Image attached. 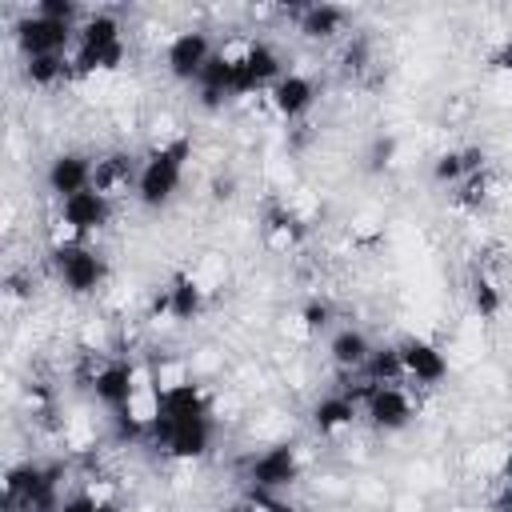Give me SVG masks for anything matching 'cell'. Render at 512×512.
I'll return each mask as SVG.
<instances>
[{"label": "cell", "mask_w": 512, "mask_h": 512, "mask_svg": "<svg viewBox=\"0 0 512 512\" xmlns=\"http://www.w3.org/2000/svg\"><path fill=\"white\" fill-rule=\"evenodd\" d=\"M500 480L504 484H512V440L504 444V452H500Z\"/></svg>", "instance_id": "obj_32"}, {"label": "cell", "mask_w": 512, "mask_h": 512, "mask_svg": "<svg viewBox=\"0 0 512 512\" xmlns=\"http://www.w3.org/2000/svg\"><path fill=\"white\" fill-rule=\"evenodd\" d=\"M492 512H512V484L500 480V488H496V496H492Z\"/></svg>", "instance_id": "obj_31"}, {"label": "cell", "mask_w": 512, "mask_h": 512, "mask_svg": "<svg viewBox=\"0 0 512 512\" xmlns=\"http://www.w3.org/2000/svg\"><path fill=\"white\" fill-rule=\"evenodd\" d=\"M400 360H404V380L416 384V388H436L448 380V352L436 344V340H424V336H408L400 344Z\"/></svg>", "instance_id": "obj_14"}, {"label": "cell", "mask_w": 512, "mask_h": 512, "mask_svg": "<svg viewBox=\"0 0 512 512\" xmlns=\"http://www.w3.org/2000/svg\"><path fill=\"white\" fill-rule=\"evenodd\" d=\"M112 212H116V200H108L96 188H84V192H76V196H68V200L56 204V220H64L84 240H92L96 232H104L112 224Z\"/></svg>", "instance_id": "obj_13"}, {"label": "cell", "mask_w": 512, "mask_h": 512, "mask_svg": "<svg viewBox=\"0 0 512 512\" xmlns=\"http://www.w3.org/2000/svg\"><path fill=\"white\" fill-rule=\"evenodd\" d=\"M220 52L236 60V96H252V92L268 96V88L284 76L280 52L264 40H236V44H224Z\"/></svg>", "instance_id": "obj_6"}, {"label": "cell", "mask_w": 512, "mask_h": 512, "mask_svg": "<svg viewBox=\"0 0 512 512\" xmlns=\"http://www.w3.org/2000/svg\"><path fill=\"white\" fill-rule=\"evenodd\" d=\"M36 12H40V16H48V20L72 24V28H80V20H84L76 0H40V4H36Z\"/></svg>", "instance_id": "obj_28"}, {"label": "cell", "mask_w": 512, "mask_h": 512, "mask_svg": "<svg viewBox=\"0 0 512 512\" xmlns=\"http://www.w3.org/2000/svg\"><path fill=\"white\" fill-rule=\"evenodd\" d=\"M488 68H492V72H500V76H512V36H504V40L492 48Z\"/></svg>", "instance_id": "obj_30"}, {"label": "cell", "mask_w": 512, "mask_h": 512, "mask_svg": "<svg viewBox=\"0 0 512 512\" xmlns=\"http://www.w3.org/2000/svg\"><path fill=\"white\" fill-rule=\"evenodd\" d=\"M472 172H484V152L480 148H452V152H440L432 160V180L448 184V188H456Z\"/></svg>", "instance_id": "obj_21"}, {"label": "cell", "mask_w": 512, "mask_h": 512, "mask_svg": "<svg viewBox=\"0 0 512 512\" xmlns=\"http://www.w3.org/2000/svg\"><path fill=\"white\" fill-rule=\"evenodd\" d=\"M292 328H296V336H320V332H328L332 328V304L328 300H308L296 316H292Z\"/></svg>", "instance_id": "obj_25"}, {"label": "cell", "mask_w": 512, "mask_h": 512, "mask_svg": "<svg viewBox=\"0 0 512 512\" xmlns=\"http://www.w3.org/2000/svg\"><path fill=\"white\" fill-rule=\"evenodd\" d=\"M372 340L360 332V328H336L332 336H328V360L340 368V372H364V364H368V356H372Z\"/></svg>", "instance_id": "obj_20"}, {"label": "cell", "mask_w": 512, "mask_h": 512, "mask_svg": "<svg viewBox=\"0 0 512 512\" xmlns=\"http://www.w3.org/2000/svg\"><path fill=\"white\" fill-rule=\"evenodd\" d=\"M192 156V140L184 132H168L152 144V152L140 160V180H136V204L140 208H168L184 184V168Z\"/></svg>", "instance_id": "obj_1"}, {"label": "cell", "mask_w": 512, "mask_h": 512, "mask_svg": "<svg viewBox=\"0 0 512 512\" xmlns=\"http://www.w3.org/2000/svg\"><path fill=\"white\" fill-rule=\"evenodd\" d=\"M300 472H304V456H300L296 444H272V448L256 452L252 464H248L252 492H260V496H272V492L292 488L300 480Z\"/></svg>", "instance_id": "obj_10"}, {"label": "cell", "mask_w": 512, "mask_h": 512, "mask_svg": "<svg viewBox=\"0 0 512 512\" xmlns=\"http://www.w3.org/2000/svg\"><path fill=\"white\" fill-rule=\"evenodd\" d=\"M68 76H76L72 52H68V56H32V60H24V80H28L32 88H56V84H64Z\"/></svg>", "instance_id": "obj_23"}, {"label": "cell", "mask_w": 512, "mask_h": 512, "mask_svg": "<svg viewBox=\"0 0 512 512\" xmlns=\"http://www.w3.org/2000/svg\"><path fill=\"white\" fill-rule=\"evenodd\" d=\"M140 388H156V376L144 372V368H136L132 360H120V356H108L100 364V372L92 376V384H88V392L96 396V404H104L108 412L128 408Z\"/></svg>", "instance_id": "obj_7"}, {"label": "cell", "mask_w": 512, "mask_h": 512, "mask_svg": "<svg viewBox=\"0 0 512 512\" xmlns=\"http://www.w3.org/2000/svg\"><path fill=\"white\" fill-rule=\"evenodd\" d=\"M300 236H304V224H300L288 208H272V212L264 216V244H268V248L288 252V248L300 244Z\"/></svg>", "instance_id": "obj_24"}, {"label": "cell", "mask_w": 512, "mask_h": 512, "mask_svg": "<svg viewBox=\"0 0 512 512\" xmlns=\"http://www.w3.org/2000/svg\"><path fill=\"white\" fill-rule=\"evenodd\" d=\"M484 200H488V176L484 172H472L456 184V204L460 208H480Z\"/></svg>", "instance_id": "obj_26"}, {"label": "cell", "mask_w": 512, "mask_h": 512, "mask_svg": "<svg viewBox=\"0 0 512 512\" xmlns=\"http://www.w3.org/2000/svg\"><path fill=\"white\" fill-rule=\"evenodd\" d=\"M60 472L48 464H12L4 472V512H56L60 508Z\"/></svg>", "instance_id": "obj_3"}, {"label": "cell", "mask_w": 512, "mask_h": 512, "mask_svg": "<svg viewBox=\"0 0 512 512\" xmlns=\"http://www.w3.org/2000/svg\"><path fill=\"white\" fill-rule=\"evenodd\" d=\"M92 172H96V156L76 152V148H64V152H56V156L48 160V168H44V188H48V192L56 196V204H60V200H68V196L92 188Z\"/></svg>", "instance_id": "obj_15"}, {"label": "cell", "mask_w": 512, "mask_h": 512, "mask_svg": "<svg viewBox=\"0 0 512 512\" xmlns=\"http://www.w3.org/2000/svg\"><path fill=\"white\" fill-rule=\"evenodd\" d=\"M228 512H260V504H256V500H240V504H232Z\"/></svg>", "instance_id": "obj_33"}, {"label": "cell", "mask_w": 512, "mask_h": 512, "mask_svg": "<svg viewBox=\"0 0 512 512\" xmlns=\"http://www.w3.org/2000/svg\"><path fill=\"white\" fill-rule=\"evenodd\" d=\"M136 180H140V160H132L128 152H104V156H96L92 188L104 192L108 200L136 196Z\"/></svg>", "instance_id": "obj_17"}, {"label": "cell", "mask_w": 512, "mask_h": 512, "mask_svg": "<svg viewBox=\"0 0 512 512\" xmlns=\"http://www.w3.org/2000/svg\"><path fill=\"white\" fill-rule=\"evenodd\" d=\"M348 20L352 12L340 8V4H308L300 16H296V28L304 40H316V44H328V40H340L348 32Z\"/></svg>", "instance_id": "obj_19"}, {"label": "cell", "mask_w": 512, "mask_h": 512, "mask_svg": "<svg viewBox=\"0 0 512 512\" xmlns=\"http://www.w3.org/2000/svg\"><path fill=\"white\" fill-rule=\"evenodd\" d=\"M12 40H16V48H20L24 60H32V56H68L76 48V28L72 24H60V20H48V16H40L32 8V12H24L16 20Z\"/></svg>", "instance_id": "obj_8"}, {"label": "cell", "mask_w": 512, "mask_h": 512, "mask_svg": "<svg viewBox=\"0 0 512 512\" xmlns=\"http://www.w3.org/2000/svg\"><path fill=\"white\" fill-rule=\"evenodd\" d=\"M52 272L68 296H96L108 284V256L92 240L64 244L52 248Z\"/></svg>", "instance_id": "obj_4"}, {"label": "cell", "mask_w": 512, "mask_h": 512, "mask_svg": "<svg viewBox=\"0 0 512 512\" xmlns=\"http://www.w3.org/2000/svg\"><path fill=\"white\" fill-rule=\"evenodd\" d=\"M472 304H476L480 316H496L500 312V288L488 276H476L472 280Z\"/></svg>", "instance_id": "obj_27"}, {"label": "cell", "mask_w": 512, "mask_h": 512, "mask_svg": "<svg viewBox=\"0 0 512 512\" xmlns=\"http://www.w3.org/2000/svg\"><path fill=\"white\" fill-rule=\"evenodd\" d=\"M268 104H272V112L280 116V120H300V116H308L312 112V104H316V80L312 76H304V72H284L272 88H268Z\"/></svg>", "instance_id": "obj_16"}, {"label": "cell", "mask_w": 512, "mask_h": 512, "mask_svg": "<svg viewBox=\"0 0 512 512\" xmlns=\"http://www.w3.org/2000/svg\"><path fill=\"white\" fill-rule=\"evenodd\" d=\"M152 436L160 440V448L172 460L192 464V460H204L212 452L216 428H212V416H196V420H180V424H160V428H152Z\"/></svg>", "instance_id": "obj_12"}, {"label": "cell", "mask_w": 512, "mask_h": 512, "mask_svg": "<svg viewBox=\"0 0 512 512\" xmlns=\"http://www.w3.org/2000/svg\"><path fill=\"white\" fill-rule=\"evenodd\" d=\"M356 420H360V400L352 392H328V396H320L312 404V428L320 436H328V440L352 432Z\"/></svg>", "instance_id": "obj_18"}, {"label": "cell", "mask_w": 512, "mask_h": 512, "mask_svg": "<svg viewBox=\"0 0 512 512\" xmlns=\"http://www.w3.org/2000/svg\"><path fill=\"white\" fill-rule=\"evenodd\" d=\"M212 56H216V44L204 28H180L164 44V72L180 84H196Z\"/></svg>", "instance_id": "obj_9"}, {"label": "cell", "mask_w": 512, "mask_h": 512, "mask_svg": "<svg viewBox=\"0 0 512 512\" xmlns=\"http://www.w3.org/2000/svg\"><path fill=\"white\" fill-rule=\"evenodd\" d=\"M204 304H208V288L192 276V272H176L172 280H168V288L152 300V316L160 320H172V324H192L200 312H204Z\"/></svg>", "instance_id": "obj_11"}, {"label": "cell", "mask_w": 512, "mask_h": 512, "mask_svg": "<svg viewBox=\"0 0 512 512\" xmlns=\"http://www.w3.org/2000/svg\"><path fill=\"white\" fill-rule=\"evenodd\" d=\"M352 396L360 400V416L368 420V428H376L384 436L404 432L416 420V400L404 384H364Z\"/></svg>", "instance_id": "obj_5"}, {"label": "cell", "mask_w": 512, "mask_h": 512, "mask_svg": "<svg viewBox=\"0 0 512 512\" xmlns=\"http://www.w3.org/2000/svg\"><path fill=\"white\" fill-rule=\"evenodd\" d=\"M56 512H116L112 504H104V500H96L88 488H80V492H68L64 500H60V508Z\"/></svg>", "instance_id": "obj_29"}, {"label": "cell", "mask_w": 512, "mask_h": 512, "mask_svg": "<svg viewBox=\"0 0 512 512\" xmlns=\"http://www.w3.org/2000/svg\"><path fill=\"white\" fill-rule=\"evenodd\" d=\"M360 376H364V384H404V360H400V344H376Z\"/></svg>", "instance_id": "obj_22"}, {"label": "cell", "mask_w": 512, "mask_h": 512, "mask_svg": "<svg viewBox=\"0 0 512 512\" xmlns=\"http://www.w3.org/2000/svg\"><path fill=\"white\" fill-rule=\"evenodd\" d=\"M128 56L124 28L112 12H92L76 28V48H72V68L76 76H104L116 72Z\"/></svg>", "instance_id": "obj_2"}]
</instances>
